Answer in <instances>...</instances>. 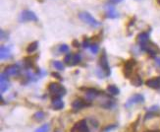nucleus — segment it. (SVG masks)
<instances>
[{"label": "nucleus", "mask_w": 160, "mask_h": 132, "mask_svg": "<svg viewBox=\"0 0 160 132\" xmlns=\"http://www.w3.org/2000/svg\"><path fill=\"white\" fill-rule=\"evenodd\" d=\"M72 44H73V47H74V48H79L80 47V43L78 41H76V39H75V41H73Z\"/></svg>", "instance_id": "obj_30"}, {"label": "nucleus", "mask_w": 160, "mask_h": 132, "mask_svg": "<svg viewBox=\"0 0 160 132\" xmlns=\"http://www.w3.org/2000/svg\"><path fill=\"white\" fill-rule=\"evenodd\" d=\"M44 117H45V115H44V114L42 113V111H37V113H36L34 115H32V119L39 122V121L43 120Z\"/></svg>", "instance_id": "obj_23"}, {"label": "nucleus", "mask_w": 160, "mask_h": 132, "mask_svg": "<svg viewBox=\"0 0 160 132\" xmlns=\"http://www.w3.org/2000/svg\"><path fill=\"white\" fill-rule=\"evenodd\" d=\"M137 42H138V43L141 44V47L144 45L146 43H148L149 42V35H148V33L143 32V33H141V34H138L137 36Z\"/></svg>", "instance_id": "obj_16"}, {"label": "nucleus", "mask_w": 160, "mask_h": 132, "mask_svg": "<svg viewBox=\"0 0 160 132\" xmlns=\"http://www.w3.org/2000/svg\"><path fill=\"white\" fill-rule=\"evenodd\" d=\"M4 73L7 76H17L20 73V67L16 64L8 65L7 67L5 68Z\"/></svg>", "instance_id": "obj_12"}, {"label": "nucleus", "mask_w": 160, "mask_h": 132, "mask_svg": "<svg viewBox=\"0 0 160 132\" xmlns=\"http://www.w3.org/2000/svg\"><path fill=\"white\" fill-rule=\"evenodd\" d=\"M100 95L101 93L99 91H97L96 89H85V97L89 101L95 100V98H97Z\"/></svg>", "instance_id": "obj_15"}, {"label": "nucleus", "mask_w": 160, "mask_h": 132, "mask_svg": "<svg viewBox=\"0 0 160 132\" xmlns=\"http://www.w3.org/2000/svg\"><path fill=\"white\" fill-rule=\"evenodd\" d=\"M145 85L151 89L160 90V77H153L146 80Z\"/></svg>", "instance_id": "obj_13"}, {"label": "nucleus", "mask_w": 160, "mask_h": 132, "mask_svg": "<svg viewBox=\"0 0 160 132\" xmlns=\"http://www.w3.org/2000/svg\"><path fill=\"white\" fill-rule=\"evenodd\" d=\"M38 48V43L37 42H32V43H30L28 45V48H27V52L28 53H32V52H35Z\"/></svg>", "instance_id": "obj_22"}, {"label": "nucleus", "mask_w": 160, "mask_h": 132, "mask_svg": "<svg viewBox=\"0 0 160 132\" xmlns=\"http://www.w3.org/2000/svg\"><path fill=\"white\" fill-rule=\"evenodd\" d=\"M141 48H142V49L145 50L152 57H155V55L158 54V52L160 51V49H159V48L157 47V45L154 43L150 42V41L148 43H146L144 45H143V47H141Z\"/></svg>", "instance_id": "obj_7"}, {"label": "nucleus", "mask_w": 160, "mask_h": 132, "mask_svg": "<svg viewBox=\"0 0 160 132\" xmlns=\"http://www.w3.org/2000/svg\"><path fill=\"white\" fill-rule=\"evenodd\" d=\"M81 55L79 53H68L64 57V62L69 66H75L81 62Z\"/></svg>", "instance_id": "obj_8"}, {"label": "nucleus", "mask_w": 160, "mask_h": 132, "mask_svg": "<svg viewBox=\"0 0 160 132\" xmlns=\"http://www.w3.org/2000/svg\"><path fill=\"white\" fill-rule=\"evenodd\" d=\"M89 105V104H86V102L83 99H76V100L72 103V109L74 110H80L81 109Z\"/></svg>", "instance_id": "obj_14"}, {"label": "nucleus", "mask_w": 160, "mask_h": 132, "mask_svg": "<svg viewBox=\"0 0 160 132\" xmlns=\"http://www.w3.org/2000/svg\"><path fill=\"white\" fill-rule=\"evenodd\" d=\"M8 34H5V31L1 30V39L2 41H4V39H7L8 38Z\"/></svg>", "instance_id": "obj_29"}, {"label": "nucleus", "mask_w": 160, "mask_h": 132, "mask_svg": "<svg viewBox=\"0 0 160 132\" xmlns=\"http://www.w3.org/2000/svg\"><path fill=\"white\" fill-rule=\"evenodd\" d=\"M137 65V61L135 59H129L127 60L124 64V68H123V74L126 78H131L133 74V70L134 67Z\"/></svg>", "instance_id": "obj_5"}, {"label": "nucleus", "mask_w": 160, "mask_h": 132, "mask_svg": "<svg viewBox=\"0 0 160 132\" xmlns=\"http://www.w3.org/2000/svg\"><path fill=\"white\" fill-rule=\"evenodd\" d=\"M24 66L26 69L31 70L35 66V60L32 57H26L24 58Z\"/></svg>", "instance_id": "obj_20"}, {"label": "nucleus", "mask_w": 160, "mask_h": 132, "mask_svg": "<svg viewBox=\"0 0 160 132\" xmlns=\"http://www.w3.org/2000/svg\"><path fill=\"white\" fill-rule=\"evenodd\" d=\"M79 18H80V20H82L83 22H85V23H86L88 25L91 26V27L96 28V27H99V26L101 25L100 23L97 21L96 19L93 18L89 12H85V11L80 12L79 13Z\"/></svg>", "instance_id": "obj_3"}, {"label": "nucleus", "mask_w": 160, "mask_h": 132, "mask_svg": "<svg viewBox=\"0 0 160 132\" xmlns=\"http://www.w3.org/2000/svg\"><path fill=\"white\" fill-rule=\"evenodd\" d=\"M51 75H52L53 77H56L57 79H59V80H62V77L60 76V75H59L58 73H55V72H54V73H52Z\"/></svg>", "instance_id": "obj_31"}, {"label": "nucleus", "mask_w": 160, "mask_h": 132, "mask_svg": "<svg viewBox=\"0 0 160 132\" xmlns=\"http://www.w3.org/2000/svg\"><path fill=\"white\" fill-rule=\"evenodd\" d=\"M144 102V97L142 94H135L131 96L128 100H127L125 107L126 108H131L133 105L138 104H143Z\"/></svg>", "instance_id": "obj_6"}, {"label": "nucleus", "mask_w": 160, "mask_h": 132, "mask_svg": "<svg viewBox=\"0 0 160 132\" xmlns=\"http://www.w3.org/2000/svg\"><path fill=\"white\" fill-rule=\"evenodd\" d=\"M131 84L135 87H141L143 85V79L138 74H135L131 77Z\"/></svg>", "instance_id": "obj_19"}, {"label": "nucleus", "mask_w": 160, "mask_h": 132, "mask_svg": "<svg viewBox=\"0 0 160 132\" xmlns=\"http://www.w3.org/2000/svg\"><path fill=\"white\" fill-rule=\"evenodd\" d=\"M51 105L54 109L59 110L64 108V102L61 100V98H53L51 102Z\"/></svg>", "instance_id": "obj_18"}, {"label": "nucleus", "mask_w": 160, "mask_h": 132, "mask_svg": "<svg viewBox=\"0 0 160 132\" xmlns=\"http://www.w3.org/2000/svg\"><path fill=\"white\" fill-rule=\"evenodd\" d=\"M121 1H123V0H110V2L113 3V4H117V3H120Z\"/></svg>", "instance_id": "obj_32"}, {"label": "nucleus", "mask_w": 160, "mask_h": 132, "mask_svg": "<svg viewBox=\"0 0 160 132\" xmlns=\"http://www.w3.org/2000/svg\"><path fill=\"white\" fill-rule=\"evenodd\" d=\"M48 92L53 98H61L66 95L67 90L61 84L57 82H51L48 85Z\"/></svg>", "instance_id": "obj_2"}, {"label": "nucleus", "mask_w": 160, "mask_h": 132, "mask_svg": "<svg viewBox=\"0 0 160 132\" xmlns=\"http://www.w3.org/2000/svg\"><path fill=\"white\" fill-rule=\"evenodd\" d=\"M155 63H156L157 66H159V67H160V58H156L155 59Z\"/></svg>", "instance_id": "obj_33"}, {"label": "nucleus", "mask_w": 160, "mask_h": 132, "mask_svg": "<svg viewBox=\"0 0 160 132\" xmlns=\"http://www.w3.org/2000/svg\"><path fill=\"white\" fill-rule=\"evenodd\" d=\"M71 132H90L89 126L86 124V121L85 119H82L74 124L72 127Z\"/></svg>", "instance_id": "obj_9"}, {"label": "nucleus", "mask_w": 160, "mask_h": 132, "mask_svg": "<svg viewBox=\"0 0 160 132\" xmlns=\"http://www.w3.org/2000/svg\"><path fill=\"white\" fill-rule=\"evenodd\" d=\"M105 14H106V17L107 18H110V19H116L119 17V14L118 12L116 11L115 7L113 5H110V4H107L105 5Z\"/></svg>", "instance_id": "obj_10"}, {"label": "nucleus", "mask_w": 160, "mask_h": 132, "mask_svg": "<svg viewBox=\"0 0 160 132\" xmlns=\"http://www.w3.org/2000/svg\"><path fill=\"white\" fill-rule=\"evenodd\" d=\"M19 22H37L38 18L34 12L31 10H24L21 12V14L19 16Z\"/></svg>", "instance_id": "obj_4"}, {"label": "nucleus", "mask_w": 160, "mask_h": 132, "mask_svg": "<svg viewBox=\"0 0 160 132\" xmlns=\"http://www.w3.org/2000/svg\"><path fill=\"white\" fill-rule=\"evenodd\" d=\"M0 81H1V84H0V92H1V94H3L10 87V83H9V80H8V76L6 75L5 73H2L1 76H0Z\"/></svg>", "instance_id": "obj_11"}, {"label": "nucleus", "mask_w": 160, "mask_h": 132, "mask_svg": "<svg viewBox=\"0 0 160 132\" xmlns=\"http://www.w3.org/2000/svg\"><path fill=\"white\" fill-rule=\"evenodd\" d=\"M59 51L60 52H68L69 51V47L67 44H62L59 47Z\"/></svg>", "instance_id": "obj_27"}, {"label": "nucleus", "mask_w": 160, "mask_h": 132, "mask_svg": "<svg viewBox=\"0 0 160 132\" xmlns=\"http://www.w3.org/2000/svg\"><path fill=\"white\" fill-rule=\"evenodd\" d=\"M90 48V51L92 52L93 54H96L97 52H98L99 48H98V44H97V43H92Z\"/></svg>", "instance_id": "obj_26"}, {"label": "nucleus", "mask_w": 160, "mask_h": 132, "mask_svg": "<svg viewBox=\"0 0 160 132\" xmlns=\"http://www.w3.org/2000/svg\"><path fill=\"white\" fill-rule=\"evenodd\" d=\"M157 3H158V4L160 5V0H157Z\"/></svg>", "instance_id": "obj_34"}, {"label": "nucleus", "mask_w": 160, "mask_h": 132, "mask_svg": "<svg viewBox=\"0 0 160 132\" xmlns=\"http://www.w3.org/2000/svg\"><path fill=\"white\" fill-rule=\"evenodd\" d=\"M90 39L89 38H85L84 39V43H83V48H90Z\"/></svg>", "instance_id": "obj_28"}, {"label": "nucleus", "mask_w": 160, "mask_h": 132, "mask_svg": "<svg viewBox=\"0 0 160 132\" xmlns=\"http://www.w3.org/2000/svg\"><path fill=\"white\" fill-rule=\"evenodd\" d=\"M53 66L59 71H63L64 70V65L61 61H54L53 62Z\"/></svg>", "instance_id": "obj_24"}, {"label": "nucleus", "mask_w": 160, "mask_h": 132, "mask_svg": "<svg viewBox=\"0 0 160 132\" xmlns=\"http://www.w3.org/2000/svg\"><path fill=\"white\" fill-rule=\"evenodd\" d=\"M107 92L110 95H112V96H117V95L120 94L119 88L117 87V86H115V85H108L107 86Z\"/></svg>", "instance_id": "obj_21"}, {"label": "nucleus", "mask_w": 160, "mask_h": 132, "mask_svg": "<svg viewBox=\"0 0 160 132\" xmlns=\"http://www.w3.org/2000/svg\"><path fill=\"white\" fill-rule=\"evenodd\" d=\"M49 130V125L48 124H44L41 127H39L36 130V132H48Z\"/></svg>", "instance_id": "obj_25"}, {"label": "nucleus", "mask_w": 160, "mask_h": 132, "mask_svg": "<svg viewBox=\"0 0 160 132\" xmlns=\"http://www.w3.org/2000/svg\"><path fill=\"white\" fill-rule=\"evenodd\" d=\"M12 54H11V50L9 48L5 47V45H1L0 48V58L2 60H6V59H9L11 58Z\"/></svg>", "instance_id": "obj_17"}, {"label": "nucleus", "mask_w": 160, "mask_h": 132, "mask_svg": "<svg viewBox=\"0 0 160 132\" xmlns=\"http://www.w3.org/2000/svg\"><path fill=\"white\" fill-rule=\"evenodd\" d=\"M99 66H100L101 70H97L96 71V74L99 78H104V77H107L111 74V70L109 67V64H108V59L107 56H106L105 51L103 50L102 54L99 57Z\"/></svg>", "instance_id": "obj_1"}]
</instances>
